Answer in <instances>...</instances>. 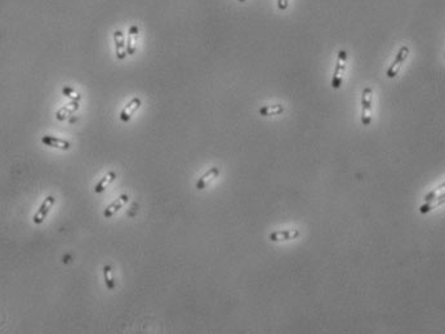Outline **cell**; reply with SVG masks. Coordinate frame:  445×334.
I'll return each mask as SVG.
<instances>
[{
  "label": "cell",
  "instance_id": "obj_1",
  "mask_svg": "<svg viewBox=\"0 0 445 334\" xmlns=\"http://www.w3.org/2000/svg\"><path fill=\"white\" fill-rule=\"evenodd\" d=\"M346 64H347V52L341 49L338 52V57H337V64L334 67V74L332 78V88L338 89L342 85L344 82V75L346 71Z\"/></svg>",
  "mask_w": 445,
  "mask_h": 334
},
{
  "label": "cell",
  "instance_id": "obj_2",
  "mask_svg": "<svg viewBox=\"0 0 445 334\" xmlns=\"http://www.w3.org/2000/svg\"><path fill=\"white\" fill-rule=\"evenodd\" d=\"M372 102H373V89L364 88L362 94V123L369 125L372 123Z\"/></svg>",
  "mask_w": 445,
  "mask_h": 334
},
{
  "label": "cell",
  "instance_id": "obj_3",
  "mask_svg": "<svg viewBox=\"0 0 445 334\" xmlns=\"http://www.w3.org/2000/svg\"><path fill=\"white\" fill-rule=\"evenodd\" d=\"M408 56H409V48H408L407 45H403V47L399 49V52L396 54L395 61H394L393 65L389 67V70L386 72V75L389 76V78H391V79L395 78V76L399 74L400 68H401L403 64L408 58Z\"/></svg>",
  "mask_w": 445,
  "mask_h": 334
},
{
  "label": "cell",
  "instance_id": "obj_4",
  "mask_svg": "<svg viewBox=\"0 0 445 334\" xmlns=\"http://www.w3.org/2000/svg\"><path fill=\"white\" fill-rule=\"evenodd\" d=\"M54 201H56L54 196H48V198L43 201V204L40 205L38 212L35 213L34 218H33V221H34L35 225H40V223H43V221L46 219L47 214L49 213L50 209H52L53 205H54Z\"/></svg>",
  "mask_w": 445,
  "mask_h": 334
},
{
  "label": "cell",
  "instance_id": "obj_5",
  "mask_svg": "<svg viewBox=\"0 0 445 334\" xmlns=\"http://www.w3.org/2000/svg\"><path fill=\"white\" fill-rule=\"evenodd\" d=\"M114 43H115V54H116L117 60H124L128 52H127L124 34L120 30H116L114 33Z\"/></svg>",
  "mask_w": 445,
  "mask_h": 334
},
{
  "label": "cell",
  "instance_id": "obj_6",
  "mask_svg": "<svg viewBox=\"0 0 445 334\" xmlns=\"http://www.w3.org/2000/svg\"><path fill=\"white\" fill-rule=\"evenodd\" d=\"M299 236V231L296 229L289 230H280V231H274L270 234V240L271 241H283V240H292Z\"/></svg>",
  "mask_w": 445,
  "mask_h": 334
},
{
  "label": "cell",
  "instance_id": "obj_7",
  "mask_svg": "<svg viewBox=\"0 0 445 334\" xmlns=\"http://www.w3.org/2000/svg\"><path fill=\"white\" fill-rule=\"evenodd\" d=\"M140 106H141L140 98H133L132 101L129 102L128 105H125L124 109L121 110L120 120L125 121V123L131 120V117L134 115V113H136L137 110L140 109Z\"/></svg>",
  "mask_w": 445,
  "mask_h": 334
},
{
  "label": "cell",
  "instance_id": "obj_8",
  "mask_svg": "<svg viewBox=\"0 0 445 334\" xmlns=\"http://www.w3.org/2000/svg\"><path fill=\"white\" fill-rule=\"evenodd\" d=\"M137 38H138V27L136 25H132L128 30V36H127V52L129 56L134 54L137 50Z\"/></svg>",
  "mask_w": 445,
  "mask_h": 334
},
{
  "label": "cell",
  "instance_id": "obj_9",
  "mask_svg": "<svg viewBox=\"0 0 445 334\" xmlns=\"http://www.w3.org/2000/svg\"><path fill=\"white\" fill-rule=\"evenodd\" d=\"M42 142L44 143L46 146L56 147V149H61V150H68V149L71 147V143L70 142L65 141V139L53 137V135H43Z\"/></svg>",
  "mask_w": 445,
  "mask_h": 334
},
{
  "label": "cell",
  "instance_id": "obj_10",
  "mask_svg": "<svg viewBox=\"0 0 445 334\" xmlns=\"http://www.w3.org/2000/svg\"><path fill=\"white\" fill-rule=\"evenodd\" d=\"M219 176V169L217 167H213L208 170L203 177H200L199 181L197 182V188L198 190H203L208 186V184H211L212 181L215 180L217 177Z\"/></svg>",
  "mask_w": 445,
  "mask_h": 334
},
{
  "label": "cell",
  "instance_id": "obj_11",
  "mask_svg": "<svg viewBox=\"0 0 445 334\" xmlns=\"http://www.w3.org/2000/svg\"><path fill=\"white\" fill-rule=\"evenodd\" d=\"M127 201H128V195L123 194V195L119 196L115 201H113V203L110 204L109 207L105 209V212H103V216H105V218L113 217L114 214L116 213L117 210L120 209V208H123V205H124Z\"/></svg>",
  "mask_w": 445,
  "mask_h": 334
},
{
  "label": "cell",
  "instance_id": "obj_12",
  "mask_svg": "<svg viewBox=\"0 0 445 334\" xmlns=\"http://www.w3.org/2000/svg\"><path fill=\"white\" fill-rule=\"evenodd\" d=\"M443 204H445V192H443V194H440L439 196H436L435 200H432L431 203L423 204L422 207L419 208V212H421L422 214H426V213H429V212H431L432 209H435V208L443 205Z\"/></svg>",
  "mask_w": 445,
  "mask_h": 334
},
{
  "label": "cell",
  "instance_id": "obj_13",
  "mask_svg": "<svg viewBox=\"0 0 445 334\" xmlns=\"http://www.w3.org/2000/svg\"><path fill=\"white\" fill-rule=\"evenodd\" d=\"M78 109H79L78 101H72L71 103H68L67 106H65V107H62V109L57 111V114H56L57 119H58V120H61V121L65 120L66 117H70V115H71V114L74 113V111H76Z\"/></svg>",
  "mask_w": 445,
  "mask_h": 334
},
{
  "label": "cell",
  "instance_id": "obj_14",
  "mask_svg": "<svg viewBox=\"0 0 445 334\" xmlns=\"http://www.w3.org/2000/svg\"><path fill=\"white\" fill-rule=\"evenodd\" d=\"M115 178H116V173H115V172L106 173L105 177H103V178H102V180L99 181V184H96V187H95L96 194H101L102 191H105V188L107 187V186H109V184H111V182H113V181L115 180Z\"/></svg>",
  "mask_w": 445,
  "mask_h": 334
},
{
  "label": "cell",
  "instance_id": "obj_15",
  "mask_svg": "<svg viewBox=\"0 0 445 334\" xmlns=\"http://www.w3.org/2000/svg\"><path fill=\"white\" fill-rule=\"evenodd\" d=\"M284 113L283 105H266L260 109V114L262 117H272V115H279Z\"/></svg>",
  "mask_w": 445,
  "mask_h": 334
},
{
  "label": "cell",
  "instance_id": "obj_16",
  "mask_svg": "<svg viewBox=\"0 0 445 334\" xmlns=\"http://www.w3.org/2000/svg\"><path fill=\"white\" fill-rule=\"evenodd\" d=\"M103 278H105V284L107 286V289H115V279H114V271L111 266L103 267Z\"/></svg>",
  "mask_w": 445,
  "mask_h": 334
},
{
  "label": "cell",
  "instance_id": "obj_17",
  "mask_svg": "<svg viewBox=\"0 0 445 334\" xmlns=\"http://www.w3.org/2000/svg\"><path fill=\"white\" fill-rule=\"evenodd\" d=\"M443 192H445V182H443L440 186H438L436 188H434L432 191H430L426 196H425V203H431L432 200H435L436 196H439L440 194H443Z\"/></svg>",
  "mask_w": 445,
  "mask_h": 334
},
{
  "label": "cell",
  "instance_id": "obj_18",
  "mask_svg": "<svg viewBox=\"0 0 445 334\" xmlns=\"http://www.w3.org/2000/svg\"><path fill=\"white\" fill-rule=\"evenodd\" d=\"M62 94H65L66 97L71 98L72 101H80V96L76 93L75 90L70 88V86H65L64 89H62Z\"/></svg>",
  "mask_w": 445,
  "mask_h": 334
},
{
  "label": "cell",
  "instance_id": "obj_19",
  "mask_svg": "<svg viewBox=\"0 0 445 334\" xmlns=\"http://www.w3.org/2000/svg\"><path fill=\"white\" fill-rule=\"evenodd\" d=\"M289 5V0H278V8L280 11H285Z\"/></svg>",
  "mask_w": 445,
  "mask_h": 334
},
{
  "label": "cell",
  "instance_id": "obj_20",
  "mask_svg": "<svg viewBox=\"0 0 445 334\" xmlns=\"http://www.w3.org/2000/svg\"><path fill=\"white\" fill-rule=\"evenodd\" d=\"M238 1H242V3H244V1H247V0H238Z\"/></svg>",
  "mask_w": 445,
  "mask_h": 334
}]
</instances>
